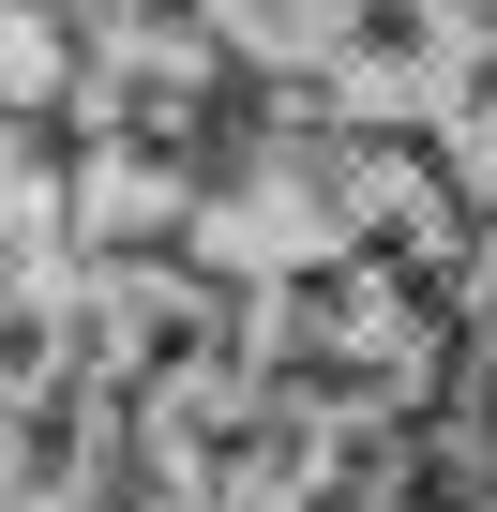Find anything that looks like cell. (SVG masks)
<instances>
[{"label": "cell", "mask_w": 497, "mask_h": 512, "mask_svg": "<svg viewBox=\"0 0 497 512\" xmlns=\"http://www.w3.org/2000/svg\"><path fill=\"white\" fill-rule=\"evenodd\" d=\"M46 31H106V16H136V0H31Z\"/></svg>", "instance_id": "1"}]
</instances>
